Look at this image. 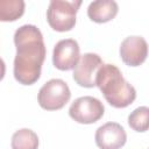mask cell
Returning a JSON list of instances; mask_svg holds the SVG:
<instances>
[{"label":"cell","mask_w":149,"mask_h":149,"mask_svg":"<svg viewBox=\"0 0 149 149\" xmlns=\"http://www.w3.org/2000/svg\"><path fill=\"white\" fill-rule=\"evenodd\" d=\"M14 43V77L20 84L31 85L38 80L45 58L43 35L36 26L23 24L15 30Z\"/></svg>","instance_id":"obj_1"},{"label":"cell","mask_w":149,"mask_h":149,"mask_svg":"<svg viewBox=\"0 0 149 149\" xmlns=\"http://www.w3.org/2000/svg\"><path fill=\"white\" fill-rule=\"evenodd\" d=\"M95 85L100 88L107 102L115 108H125L133 104L136 90L122 76L114 64H102L95 77Z\"/></svg>","instance_id":"obj_2"},{"label":"cell","mask_w":149,"mask_h":149,"mask_svg":"<svg viewBox=\"0 0 149 149\" xmlns=\"http://www.w3.org/2000/svg\"><path fill=\"white\" fill-rule=\"evenodd\" d=\"M81 5L80 0H51L47 9L49 26L56 31H69L76 24V14Z\"/></svg>","instance_id":"obj_3"},{"label":"cell","mask_w":149,"mask_h":149,"mask_svg":"<svg viewBox=\"0 0 149 149\" xmlns=\"http://www.w3.org/2000/svg\"><path fill=\"white\" fill-rule=\"evenodd\" d=\"M71 92L68 84L62 79H50L38 91V104L43 109L57 111L70 100Z\"/></svg>","instance_id":"obj_4"},{"label":"cell","mask_w":149,"mask_h":149,"mask_svg":"<svg viewBox=\"0 0 149 149\" xmlns=\"http://www.w3.org/2000/svg\"><path fill=\"white\" fill-rule=\"evenodd\" d=\"M105 112L102 102L90 95L77 98L69 108V115L78 123H93L97 122Z\"/></svg>","instance_id":"obj_5"},{"label":"cell","mask_w":149,"mask_h":149,"mask_svg":"<svg viewBox=\"0 0 149 149\" xmlns=\"http://www.w3.org/2000/svg\"><path fill=\"white\" fill-rule=\"evenodd\" d=\"M102 61L99 55L93 52H86L80 56L77 66L73 69V79L81 87H94L95 77L99 69L102 65Z\"/></svg>","instance_id":"obj_6"},{"label":"cell","mask_w":149,"mask_h":149,"mask_svg":"<svg viewBox=\"0 0 149 149\" xmlns=\"http://www.w3.org/2000/svg\"><path fill=\"white\" fill-rule=\"evenodd\" d=\"M79 44L73 38L61 40L56 43L52 52V63L56 69L68 71L74 69L80 59Z\"/></svg>","instance_id":"obj_7"},{"label":"cell","mask_w":149,"mask_h":149,"mask_svg":"<svg viewBox=\"0 0 149 149\" xmlns=\"http://www.w3.org/2000/svg\"><path fill=\"white\" fill-rule=\"evenodd\" d=\"M120 56L129 66L141 65L148 56V44L142 36H128L120 45Z\"/></svg>","instance_id":"obj_8"},{"label":"cell","mask_w":149,"mask_h":149,"mask_svg":"<svg viewBox=\"0 0 149 149\" xmlns=\"http://www.w3.org/2000/svg\"><path fill=\"white\" fill-rule=\"evenodd\" d=\"M127 141L123 127L116 122H107L95 132V143L100 149H120Z\"/></svg>","instance_id":"obj_9"},{"label":"cell","mask_w":149,"mask_h":149,"mask_svg":"<svg viewBox=\"0 0 149 149\" xmlns=\"http://www.w3.org/2000/svg\"><path fill=\"white\" fill-rule=\"evenodd\" d=\"M118 10V3L114 0H97L88 5L87 15L97 23H105L114 19Z\"/></svg>","instance_id":"obj_10"},{"label":"cell","mask_w":149,"mask_h":149,"mask_svg":"<svg viewBox=\"0 0 149 149\" xmlns=\"http://www.w3.org/2000/svg\"><path fill=\"white\" fill-rule=\"evenodd\" d=\"M38 136L28 128L16 130L12 136V149H37Z\"/></svg>","instance_id":"obj_11"},{"label":"cell","mask_w":149,"mask_h":149,"mask_svg":"<svg viewBox=\"0 0 149 149\" xmlns=\"http://www.w3.org/2000/svg\"><path fill=\"white\" fill-rule=\"evenodd\" d=\"M24 13V1L22 0H1L0 20L15 21Z\"/></svg>","instance_id":"obj_12"},{"label":"cell","mask_w":149,"mask_h":149,"mask_svg":"<svg viewBox=\"0 0 149 149\" xmlns=\"http://www.w3.org/2000/svg\"><path fill=\"white\" fill-rule=\"evenodd\" d=\"M128 125L139 133L147 132L149 129V107L140 106L135 108L128 116Z\"/></svg>","instance_id":"obj_13"}]
</instances>
